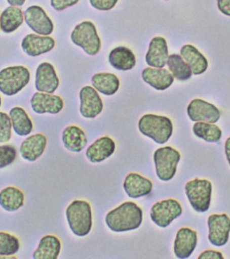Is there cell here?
I'll use <instances>...</instances> for the list:
<instances>
[{
    "instance_id": "cell-1",
    "label": "cell",
    "mask_w": 230,
    "mask_h": 259,
    "mask_svg": "<svg viewBox=\"0 0 230 259\" xmlns=\"http://www.w3.org/2000/svg\"><path fill=\"white\" fill-rule=\"evenodd\" d=\"M106 224L115 233L138 229L143 221V211L137 204L127 201L106 215Z\"/></svg>"
},
{
    "instance_id": "cell-2",
    "label": "cell",
    "mask_w": 230,
    "mask_h": 259,
    "mask_svg": "<svg viewBox=\"0 0 230 259\" xmlns=\"http://www.w3.org/2000/svg\"><path fill=\"white\" fill-rule=\"evenodd\" d=\"M66 218L71 232L77 237H86L91 232L93 213L87 200H73L66 209Z\"/></svg>"
},
{
    "instance_id": "cell-3",
    "label": "cell",
    "mask_w": 230,
    "mask_h": 259,
    "mask_svg": "<svg viewBox=\"0 0 230 259\" xmlns=\"http://www.w3.org/2000/svg\"><path fill=\"white\" fill-rule=\"evenodd\" d=\"M139 132L157 144L164 145L171 139L173 133V124L165 116L145 114L139 121Z\"/></svg>"
},
{
    "instance_id": "cell-4",
    "label": "cell",
    "mask_w": 230,
    "mask_h": 259,
    "mask_svg": "<svg viewBox=\"0 0 230 259\" xmlns=\"http://www.w3.org/2000/svg\"><path fill=\"white\" fill-rule=\"evenodd\" d=\"M30 80V72L24 66H12L0 71V92L6 96L18 95Z\"/></svg>"
},
{
    "instance_id": "cell-5",
    "label": "cell",
    "mask_w": 230,
    "mask_h": 259,
    "mask_svg": "<svg viewBox=\"0 0 230 259\" xmlns=\"http://www.w3.org/2000/svg\"><path fill=\"white\" fill-rule=\"evenodd\" d=\"M71 41L89 56H96L101 48L96 27L90 21H84L75 26L71 33Z\"/></svg>"
},
{
    "instance_id": "cell-6",
    "label": "cell",
    "mask_w": 230,
    "mask_h": 259,
    "mask_svg": "<svg viewBox=\"0 0 230 259\" xmlns=\"http://www.w3.org/2000/svg\"><path fill=\"white\" fill-rule=\"evenodd\" d=\"M185 194L193 209L205 212L211 203L212 184L206 179H194L186 183Z\"/></svg>"
},
{
    "instance_id": "cell-7",
    "label": "cell",
    "mask_w": 230,
    "mask_h": 259,
    "mask_svg": "<svg viewBox=\"0 0 230 259\" xmlns=\"http://www.w3.org/2000/svg\"><path fill=\"white\" fill-rule=\"evenodd\" d=\"M181 155L171 146L160 148L154 152V160L158 177L163 182L171 181L177 173Z\"/></svg>"
},
{
    "instance_id": "cell-8",
    "label": "cell",
    "mask_w": 230,
    "mask_h": 259,
    "mask_svg": "<svg viewBox=\"0 0 230 259\" xmlns=\"http://www.w3.org/2000/svg\"><path fill=\"white\" fill-rule=\"evenodd\" d=\"M182 212L183 207L181 204L174 199H168L154 204L151 206L150 215L151 221L157 226L165 228L168 227L174 220L180 217Z\"/></svg>"
},
{
    "instance_id": "cell-9",
    "label": "cell",
    "mask_w": 230,
    "mask_h": 259,
    "mask_svg": "<svg viewBox=\"0 0 230 259\" xmlns=\"http://www.w3.org/2000/svg\"><path fill=\"white\" fill-rule=\"evenodd\" d=\"M208 227L209 240L213 245L221 247L227 244L229 239L230 218L226 213L210 215Z\"/></svg>"
},
{
    "instance_id": "cell-10",
    "label": "cell",
    "mask_w": 230,
    "mask_h": 259,
    "mask_svg": "<svg viewBox=\"0 0 230 259\" xmlns=\"http://www.w3.org/2000/svg\"><path fill=\"white\" fill-rule=\"evenodd\" d=\"M24 21L30 30L41 35H50L54 30V24L45 10L39 6H30L24 13Z\"/></svg>"
},
{
    "instance_id": "cell-11",
    "label": "cell",
    "mask_w": 230,
    "mask_h": 259,
    "mask_svg": "<svg viewBox=\"0 0 230 259\" xmlns=\"http://www.w3.org/2000/svg\"><path fill=\"white\" fill-rule=\"evenodd\" d=\"M187 114L194 122L215 124L221 118V112L216 106L201 99L192 100L187 107Z\"/></svg>"
},
{
    "instance_id": "cell-12",
    "label": "cell",
    "mask_w": 230,
    "mask_h": 259,
    "mask_svg": "<svg viewBox=\"0 0 230 259\" xmlns=\"http://www.w3.org/2000/svg\"><path fill=\"white\" fill-rule=\"evenodd\" d=\"M80 101V113L83 118H96L103 111V101L93 87L85 85L81 89Z\"/></svg>"
},
{
    "instance_id": "cell-13",
    "label": "cell",
    "mask_w": 230,
    "mask_h": 259,
    "mask_svg": "<svg viewBox=\"0 0 230 259\" xmlns=\"http://www.w3.org/2000/svg\"><path fill=\"white\" fill-rule=\"evenodd\" d=\"M30 105L34 112L37 114H57L63 110L64 101L58 95L37 92L33 95Z\"/></svg>"
},
{
    "instance_id": "cell-14",
    "label": "cell",
    "mask_w": 230,
    "mask_h": 259,
    "mask_svg": "<svg viewBox=\"0 0 230 259\" xmlns=\"http://www.w3.org/2000/svg\"><path fill=\"white\" fill-rule=\"evenodd\" d=\"M59 78L50 62H43L35 71V89L41 93L54 94L59 87Z\"/></svg>"
},
{
    "instance_id": "cell-15",
    "label": "cell",
    "mask_w": 230,
    "mask_h": 259,
    "mask_svg": "<svg viewBox=\"0 0 230 259\" xmlns=\"http://www.w3.org/2000/svg\"><path fill=\"white\" fill-rule=\"evenodd\" d=\"M21 46L27 56L35 57L53 50L56 41L50 35L29 34L23 39Z\"/></svg>"
},
{
    "instance_id": "cell-16",
    "label": "cell",
    "mask_w": 230,
    "mask_h": 259,
    "mask_svg": "<svg viewBox=\"0 0 230 259\" xmlns=\"http://www.w3.org/2000/svg\"><path fill=\"white\" fill-rule=\"evenodd\" d=\"M198 244V233L194 230L183 227L178 230L175 239L174 253L177 258L185 259L191 256Z\"/></svg>"
},
{
    "instance_id": "cell-17",
    "label": "cell",
    "mask_w": 230,
    "mask_h": 259,
    "mask_svg": "<svg viewBox=\"0 0 230 259\" xmlns=\"http://www.w3.org/2000/svg\"><path fill=\"white\" fill-rule=\"evenodd\" d=\"M169 50L167 41L162 36L151 39L149 45L145 61L151 68H162L167 64Z\"/></svg>"
},
{
    "instance_id": "cell-18",
    "label": "cell",
    "mask_w": 230,
    "mask_h": 259,
    "mask_svg": "<svg viewBox=\"0 0 230 259\" xmlns=\"http://www.w3.org/2000/svg\"><path fill=\"white\" fill-rule=\"evenodd\" d=\"M47 143L46 136L42 133L30 136L21 144V156L28 162H35L45 152Z\"/></svg>"
},
{
    "instance_id": "cell-19",
    "label": "cell",
    "mask_w": 230,
    "mask_h": 259,
    "mask_svg": "<svg viewBox=\"0 0 230 259\" xmlns=\"http://www.w3.org/2000/svg\"><path fill=\"white\" fill-rule=\"evenodd\" d=\"M115 149V142L110 137L105 136L89 145L86 151V156L93 163L103 162L114 153Z\"/></svg>"
},
{
    "instance_id": "cell-20",
    "label": "cell",
    "mask_w": 230,
    "mask_h": 259,
    "mask_svg": "<svg viewBox=\"0 0 230 259\" xmlns=\"http://www.w3.org/2000/svg\"><path fill=\"white\" fill-rule=\"evenodd\" d=\"M142 78L145 83L158 91H165L174 82L172 74L164 68H145L142 72Z\"/></svg>"
},
{
    "instance_id": "cell-21",
    "label": "cell",
    "mask_w": 230,
    "mask_h": 259,
    "mask_svg": "<svg viewBox=\"0 0 230 259\" xmlns=\"http://www.w3.org/2000/svg\"><path fill=\"white\" fill-rule=\"evenodd\" d=\"M123 187L129 197L137 199L150 194L154 185L147 178L137 173H130L126 177Z\"/></svg>"
},
{
    "instance_id": "cell-22",
    "label": "cell",
    "mask_w": 230,
    "mask_h": 259,
    "mask_svg": "<svg viewBox=\"0 0 230 259\" xmlns=\"http://www.w3.org/2000/svg\"><path fill=\"white\" fill-rule=\"evenodd\" d=\"M64 147L71 152L79 153L88 145L85 132L77 125H69L63 130L62 135Z\"/></svg>"
},
{
    "instance_id": "cell-23",
    "label": "cell",
    "mask_w": 230,
    "mask_h": 259,
    "mask_svg": "<svg viewBox=\"0 0 230 259\" xmlns=\"http://www.w3.org/2000/svg\"><path fill=\"white\" fill-rule=\"evenodd\" d=\"M181 56L184 62L189 65L192 74L195 75L204 74L209 67V62L206 57L193 45H184L181 49Z\"/></svg>"
},
{
    "instance_id": "cell-24",
    "label": "cell",
    "mask_w": 230,
    "mask_h": 259,
    "mask_svg": "<svg viewBox=\"0 0 230 259\" xmlns=\"http://www.w3.org/2000/svg\"><path fill=\"white\" fill-rule=\"evenodd\" d=\"M62 250V243L55 235H45L39 241V246L33 253L35 259L58 258Z\"/></svg>"
},
{
    "instance_id": "cell-25",
    "label": "cell",
    "mask_w": 230,
    "mask_h": 259,
    "mask_svg": "<svg viewBox=\"0 0 230 259\" xmlns=\"http://www.w3.org/2000/svg\"><path fill=\"white\" fill-rule=\"evenodd\" d=\"M110 64L112 68L120 71H128L133 69L136 65L135 55L127 47H117L110 52Z\"/></svg>"
},
{
    "instance_id": "cell-26",
    "label": "cell",
    "mask_w": 230,
    "mask_h": 259,
    "mask_svg": "<svg viewBox=\"0 0 230 259\" xmlns=\"http://www.w3.org/2000/svg\"><path fill=\"white\" fill-rule=\"evenodd\" d=\"M24 204V194L16 187H6L0 192V206L7 212H15Z\"/></svg>"
},
{
    "instance_id": "cell-27",
    "label": "cell",
    "mask_w": 230,
    "mask_h": 259,
    "mask_svg": "<svg viewBox=\"0 0 230 259\" xmlns=\"http://www.w3.org/2000/svg\"><path fill=\"white\" fill-rule=\"evenodd\" d=\"M91 80L93 88L106 96L115 95L121 85L118 77L111 73H98L92 77Z\"/></svg>"
},
{
    "instance_id": "cell-28",
    "label": "cell",
    "mask_w": 230,
    "mask_h": 259,
    "mask_svg": "<svg viewBox=\"0 0 230 259\" xmlns=\"http://www.w3.org/2000/svg\"><path fill=\"white\" fill-rule=\"evenodd\" d=\"M24 13L18 6H9L0 15V28L6 34L14 32L24 23Z\"/></svg>"
},
{
    "instance_id": "cell-29",
    "label": "cell",
    "mask_w": 230,
    "mask_h": 259,
    "mask_svg": "<svg viewBox=\"0 0 230 259\" xmlns=\"http://www.w3.org/2000/svg\"><path fill=\"white\" fill-rule=\"evenodd\" d=\"M9 116L12 120V128L16 134L21 137H25L32 133V120L23 107H13L10 111Z\"/></svg>"
},
{
    "instance_id": "cell-30",
    "label": "cell",
    "mask_w": 230,
    "mask_h": 259,
    "mask_svg": "<svg viewBox=\"0 0 230 259\" xmlns=\"http://www.w3.org/2000/svg\"><path fill=\"white\" fill-rule=\"evenodd\" d=\"M167 64L171 74L177 80L183 81L191 78V69L189 68V65L184 62L180 55L173 54L169 56Z\"/></svg>"
},
{
    "instance_id": "cell-31",
    "label": "cell",
    "mask_w": 230,
    "mask_h": 259,
    "mask_svg": "<svg viewBox=\"0 0 230 259\" xmlns=\"http://www.w3.org/2000/svg\"><path fill=\"white\" fill-rule=\"evenodd\" d=\"M193 133L199 139L209 143H217L221 139V130L215 124L206 122H196Z\"/></svg>"
},
{
    "instance_id": "cell-32",
    "label": "cell",
    "mask_w": 230,
    "mask_h": 259,
    "mask_svg": "<svg viewBox=\"0 0 230 259\" xmlns=\"http://www.w3.org/2000/svg\"><path fill=\"white\" fill-rule=\"evenodd\" d=\"M20 249V241L11 233L0 232V256L15 255Z\"/></svg>"
},
{
    "instance_id": "cell-33",
    "label": "cell",
    "mask_w": 230,
    "mask_h": 259,
    "mask_svg": "<svg viewBox=\"0 0 230 259\" xmlns=\"http://www.w3.org/2000/svg\"><path fill=\"white\" fill-rule=\"evenodd\" d=\"M18 152L13 145H0V168L8 167L15 162Z\"/></svg>"
},
{
    "instance_id": "cell-34",
    "label": "cell",
    "mask_w": 230,
    "mask_h": 259,
    "mask_svg": "<svg viewBox=\"0 0 230 259\" xmlns=\"http://www.w3.org/2000/svg\"><path fill=\"white\" fill-rule=\"evenodd\" d=\"M12 124L11 118L6 112H0V143H7L12 139Z\"/></svg>"
},
{
    "instance_id": "cell-35",
    "label": "cell",
    "mask_w": 230,
    "mask_h": 259,
    "mask_svg": "<svg viewBox=\"0 0 230 259\" xmlns=\"http://www.w3.org/2000/svg\"><path fill=\"white\" fill-rule=\"evenodd\" d=\"M119 0H89L91 6L99 11H110L112 10Z\"/></svg>"
},
{
    "instance_id": "cell-36",
    "label": "cell",
    "mask_w": 230,
    "mask_h": 259,
    "mask_svg": "<svg viewBox=\"0 0 230 259\" xmlns=\"http://www.w3.org/2000/svg\"><path fill=\"white\" fill-rule=\"evenodd\" d=\"M80 0H50L51 6L56 11H63L67 8L75 6Z\"/></svg>"
},
{
    "instance_id": "cell-37",
    "label": "cell",
    "mask_w": 230,
    "mask_h": 259,
    "mask_svg": "<svg viewBox=\"0 0 230 259\" xmlns=\"http://www.w3.org/2000/svg\"><path fill=\"white\" fill-rule=\"evenodd\" d=\"M223 255L216 250H205L200 254L198 259H223Z\"/></svg>"
},
{
    "instance_id": "cell-38",
    "label": "cell",
    "mask_w": 230,
    "mask_h": 259,
    "mask_svg": "<svg viewBox=\"0 0 230 259\" xmlns=\"http://www.w3.org/2000/svg\"><path fill=\"white\" fill-rule=\"evenodd\" d=\"M217 6L221 13L230 17V0H217Z\"/></svg>"
},
{
    "instance_id": "cell-39",
    "label": "cell",
    "mask_w": 230,
    "mask_h": 259,
    "mask_svg": "<svg viewBox=\"0 0 230 259\" xmlns=\"http://www.w3.org/2000/svg\"><path fill=\"white\" fill-rule=\"evenodd\" d=\"M225 154H226L227 162L230 165V137L226 140V143H225Z\"/></svg>"
},
{
    "instance_id": "cell-40",
    "label": "cell",
    "mask_w": 230,
    "mask_h": 259,
    "mask_svg": "<svg viewBox=\"0 0 230 259\" xmlns=\"http://www.w3.org/2000/svg\"><path fill=\"white\" fill-rule=\"evenodd\" d=\"M26 0H7V3L9 4L10 6H24Z\"/></svg>"
},
{
    "instance_id": "cell-41",
    "label": "cell",
    "mask_w": 230,
    "mask_h": 259,
    "mask_svg": "<svg viewBox=\"0 0 230 259\" xmlns=\"http://www.w3.org/2000/svg\"><path fill=\"white\" fill-rule=\"evenodd\" d=\"M2 106V99H1V96H0V107Z\"/></svg>"
},
{
    "instance_id": "cell-42",
    "label": "cell",
    "mask_w": 230,
    "mask_h": 259,
    "mask_svg": "<svg viewBox=\"0 0 230 259\" xmlns=\"http://www.w3.org/2000/svg\"><path fill=\"white\" fill-rule=\"evenodd\" d=\"M0 15H1V12H0ZM0 30H1V28H0Z\"/></svg>"
}]
</instances>
